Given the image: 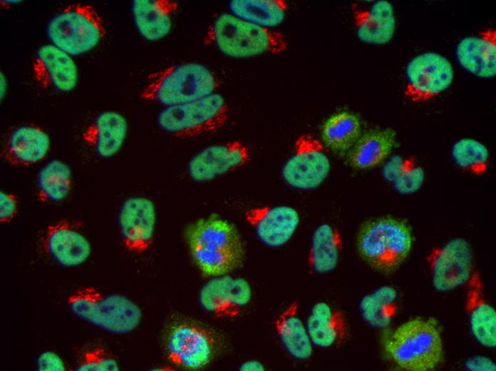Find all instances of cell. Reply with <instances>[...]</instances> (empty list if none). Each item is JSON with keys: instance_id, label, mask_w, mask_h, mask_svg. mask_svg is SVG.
<instances>
[{"instance_id": "6da1fadb", "label": "cell", "mask_w": 496, "mask_h": 371, "mask_svg": "<svg viewBox=\"0 0 496 371\" xmlns=\"http://www.w3.org/2000/svg\"><path fill=\"white\" fill-rule=\"evenodd\" d=\"M185 239L195 263L207 276L229 274L244 261L245 245L238 229L218 215L190 223Z\"/></svg>"}, {"instance_id": "7a4b0ae2", "label": "cell", "mask_w": 496, "mask_h": 371, "mask_svg": "<svg viewBox=\"0 0 496 371\" xmlns=\"http://www.w3.org/2000/svg\"><path fill=\"white\" fill-rule=\"evenodd\" d=\"M203 43L234 59L277 55L288 49L286 39L281 32L256 25L230 13L219 14L208 26Z\"/></svg>"}, {"instance_id": "3957f363", "label": "cell", "mask_w": 496, "mask_h": 371, "mask_svg": "<svg viewBox=\"0 0 496 371\" xmlns=\"http://www.w3.org/2000/svg\"><path fill=\"white\" fill-rule=\"evenodd\" d=\"M413 237L409 225L393 217H379L363 223L356 236L361 258L373 270L389 274L405 260Z\"/></svg>"}, {"instance_id": "277c9868", "label": "cell", "mask_w": 496, "mask_h": 371, "mask_svg": "<svg viewBox=\"0 0 496 371\" xmlns=\"http://www.w3.org/2000/svg\"><path fill=\"white\" fill-rule=\"evenodd\" d=\"M219 81L197 62L172 65L150 74L140 93L146 101L166 107L187 103L216 92Z\"/></svg>"}, {"instance_id": "5b68a950", "label": "cell", "mask_w": 496, "mask_h": 371, "mask_svg": "<svg viewBox=\"0 0 496 371\" xmlns=\"http://www.w3.org/2000/svg\"><path fill=\"white\" fill-rule=\"evenodd\" d=\"M383 350L399 367L409 371H429L440 362L443 345L433 322L414 318L398 326L384 340Z\"/></svg>"}, {"instance_id": "8992f818", "label": "cell", "mask_w": 496, "mask_h": 371, "mask_svg": "<svg viewBox=\"0 0 496 371\" xmlns=\"http://www.w3.org/2000/svg\"><path fill=\"white\" fill-rule=\"evenodd\" d=\"M71 313L78 318L116 335L135 330L140 324V308L128 298L114 293H105L91 286L73 291L67 299Z\"/></svg>"}, {"instance_id": "52a82bcc", "label": "cell", "mask_w": 496, "mask_h": 371, "mask_svg": "<svg viewBox=\"0 0 496 371\" xmlns=\"http://www.w3.org/2000/svg\"><path fill=\"white\" fill-rule=\"evenodd\" d=\"M106 32L99 13L86 4L66 6L50 19L46 26L51 44L71 56L92 51L104 39Z\"/></svg>"}, {"instance_id": "ba28073f", "label": "cell", "mask_w": 496, "mask_h": 371, "mask_svg": "<svg viewBox=\"0 0 496 371\" xmlns=\"http://www.w3.org/2000/svg\"><path fill=\"white\" fill-rule=\"evenodd\" d=\"M229 111L224 98L215 92L200 98L164 108L156 122L164 132L181 138L215 133L228 121Z\"/></svg>"}, {"instance_id": "9c48e42d", "label": "cell", "mask_w": 496, "mask_h": 371, "mask_svg": "<svg viewBox=\"0 0 496 371\" xmlns=\"http://www.w3.org/2000/svg\"><path fill=\"white\" fill-rule=\"evenodd\" d=\"M219 345L216 333L190 321L172 324L165 337L167 359L188 370H200L209 365L218 352Z\"/></svg>"}, {"instance_id": "30bf717a", "label": "cell", "mask_w": 496, "mask_h": 371, "mask_svg": "<svg viewBox=\"0 0 496 371\" xmlns=\"http://www.w3.org/2000/svg\"><path fill=\"white\" fill-rule=\"evenodd\" d=\"M331 161L321 141L311 133H301L281 168V178L289 187L311 190L321 186L331 172Z\"/></svg>"}, {"instance_id": "8fae6325", "label": "cell", "mask_w": 496, "mask_h": 371, "mask_svg": "<svg viewBox=\"0 0 496 371\" xmlns=\"http://www.w3.org/2000/svg\"><path fill=\"white\" fill-rule=\"evenodd\" d=\"M405 76V98L412 102H424L439 96L450 86L454 80V68L444 56L425 52L408 62Z\"/></svg>"}, {"instance_id": "7c38bea8", "label": "cell", "mask_w": 496, "mask_h": 371, "mask_svg": "<svg viewBox=\"0 0 496 371\" xmlns=\"http://www.w3.org/2000/svg\"><path fill=\"white\" fill-rule=\"evenodd\" d=\"M427 260L433 287L440 292L450 291L467 283L475 270L472 247L462 238L433 249Z\"/></svg>"}, {"instance_id": "4fadbf2b", "label": "cell", "mask_w": 496, "mask_h": 371, "mask_svg": "<svg viewBox=\"0 0 496 371\" xmlns=\"http://www.w3.org/2000/svg\"><path fill=\"white\" fill-rule=\"evenodd\" d=\"M117 221L127 251L140 255L150 249L157 221L155 205L151 199L142 195L126 198L120 207Z\"/></svg>"}, {"instance_id": "5bb4252c", "label": "cell", "mask_w": 496, "mask_h": 371, "mask_svg": "<svg viewBox=\"0 0 496 371\" xmlns=\"http://www.w3.org/2000/svg\"><path fill=\"white\" fill-rule=\"evenodd\" d=\"M250 158L249 148L240 141L212 144L191 157L187 173L194 182L207 183L242 168Z\"/></svg>"}, {"instance_id": "9a60e30c", "label": "cell", "mask_w": 496, "mask_h": 371, "mask_svg": "<svg viewBox=\"0 0 496 371\" xmlns=\"http://www.w3.org/2000/svg\"><path fill=\"white\" fill-rule=\"evenodd\" d=\"M43 251L61 266L83 264L90 257L91 245L78 223L61 219L46 226L40 238Z\"/></svg>"}, {"instance_id": "2e32d148", "label": "cell", "mask_w": 496, "mask_h": 371, "mask_svg": "<svg viewBox=\"0 0 496 371\" xmlns=\"http://www.w3.org/2000/svg\"><path fill=\"white\" fill-rule=\"evenodd\" d=\"M245 222L264 245L278 248L293 238L301 221L299 211L289 205H258L244 213Z\"/></svg>"}, {"instance_id": "e0dca14e", "label": "cell", "mask_w": 496, "mask_h": 371, "mask_svg": "<svg viewBox=\"0 0 496 371\" xmlns=\"http://www.w3.org/2000/svg\"><path fill=\"white\" fill-rule=\"evenodd\" d=\"M252 297L251 285L245 278L227 274L207 281L200 290L199 301L207 312L228 319L239 315Z\"/></svg>"}, {"instance_id": "ac0fdd59", "label": "cell", "mask_w": 496, "mask_h": 371, "mask_svg": "<svg viewBox=\"0 0 496 371\" xmlns=\"http://www.w3.org/2000/svg\"><path fill=\"white\" fill-rule=\"evenodd\" d=\"M32 71L36 82L44 88L70 92L78 84V71L73 56L51 44L38 48Z\"/></svg>"}, {"instance_id": "d6986e66", "label": "cell", "mask_w": 496, "mask_h": 371, "mask_svg": "<svg viewBox=\"0 0 496 371\" xmlns=\"http://www.w3.org/2000/svg\"><path fill=\"white\" fill-rule=\"evenodd\" d=\"M50 149L51 139L44 129L24 125L15 128L6 136L1 157L11 166L26 168L43 160Z\"/></svg>"}, {"instance_id": "ffe728a7", "label": "cell", "mask_w": 496, "mask_h": 371, "mask_svg": "<svg viewBox=\"0 0 496 371\" xmlns=\"http://www.w3.org/2000/svg\"><path fill=\"white\" fill-rule=\"evenodd\" d=\"M356 34L358 39L368 44L384 45L393 39L396 20L392 4L386 0L368 5L351 4Z\"/></svg>"}, {"instance_id": "44dd1931", "label": "cell", "mask_w": 496, "mask_h": 371, "mask_svg": "<svg viewBox=\"0 0 496 371\" xmlns=\"http://www.w3.org/2000/svg\"><path fill=\"white\" fill-rule=\"evenodd\" d=\"M128 131L126 118L115 111L99 113L81 133L84 144L98 156L110 158L124 145Z\"/></svg>"}, {"instance_id": "7402d4cb", "label": "cell", "mask_w": 496, "mask_h": 371, "mask_svg": "<svg viewBox=\"0 0 496 371\" xmlns=\"http://www.w3.org/2000/svg\"><path fill=\"white\" fill-rule=\"evenodd\" d=\"M460 65L471 74L492 78L496 74V31L487 29L476 36L462 39L456 47Z\"/></svg>"}, {"instance_id": "603a6c76", "label": "cell", "mask_w": 496, "mask_h": 371, "mask_svg": "<svg viewBox=\"0 0 496 371\" xmlns=\"http://www.w3.org/2000/svg\"><path fill=\"white\" fill-rule=\"evenodd\" d=\"M467 283L466 310L471 332L486 347L496 346V312L486 300L479 272L475 269Z\"/></svg>"}, {"instance_id": "cb8c5ba5", "label": "cell", "mask_w": 496, "mask_h": 371, "mask_svg": "<svg viewBox=\"0 0 496 371\" xmlns=\"http://www.w3.org/2000/svg\"><path fill=\"white\" fill-rule=\"evenodd\" d=\"M305 323L313 345L320 348L339 345L348 334L346 315L324 301L312 305Z\"/></svg>"}, {"instance_id": "d4e9b609", "label": "cell", "mask_w": 496, "mask_h": 371, "mask_svg": "<svg viewBox=\"0 0 496 371\" xmlns=\"http://www.w3.org/2000/svg\"><path fill=\"white\" fill-rule=\"evenodd\" d=\"M179 5L172 0H135L132 15L140 35L149 41L162 39L170 32Z\"/></svg>"}, {"instance_id": "484cf974", "label": "cell", "mask_w": 496, "mask_h": 371, "mask_svg": "<svg viewBox=\"0 0 496 371\" xmlns=\"http://www.w3.org/2000/svg\"><path fill=\"white\" fill-rule=\"evenodd\" d=\"M299 308L298 300L289 303L277 316L274 329L286 352L296 360L305 361L312 356L314 345Z\"/></svg>"}, {"instance_id": "4316f807", "label": "cell", "mask_w": 496, "mask_h": 371, "mask_svg": "<svg viewBox=\"0 0 496 371\" xmlns=\"http://www.w3.org/2000/svg\"><path fill=\"white\" fill-rule=\"evenodd\" d=\"M396 143V132L392 128L366 132L348 151V163L359 170L374 168L388 159Z\"/></svg>"}, {"instance_id": "83f0119b", "label": "cell", "mask_w": 496, "mask_h": 371, "mask_svg": "<svg viewBox=\"0 0 496 371\" xmlns=\"http://www.w3.org/2000/svg\"><path fill=\"white\" fill-rule=\"evenodd\" d=\"M342 248L339 230L327 223L319 225L312 233L308 252L309 272L316 275L332 272L339 264Z\"/></svg>"}, {"instance_id": "f1b7e54d", "label": "cell", "mask_w": 496, "mask_h": 371, "mask_svg": "<svg viewBox=\"0 0 496 371\" xmlns=\"http://www.w3.org/2000/svg\"><path fill=\"white\" fill-rule=\"evenodd\" d=\"M70 166L59 160L46 163L36 176V196L42 203H59L69 195L72 188Z\"/></svg>"}, {"instance_id": "f546056e", "label": "cell", "mask_w": 496, "mask_h": 371, "mask_svg": "<svg viewBox=\"0 0 496 371\" xmlns=\"http://www.w3.org/2000/svg\"><path fill=\"white\" fill-rule=\"evenodd\" d=\"M362 134L359 118L349 111L331 115L324 123L321 141L324 146L336 152L348 151Z\"/></svg>"}, {"instance_id": "4dcf8cb0", "label": "cell", "mask_w": 496, "mask_h": 371, "mask_svg": "<svg viewBox=\"0 0 496 371\" xmlns=\"http://www.w3.org/2000/svg\"><path fill=\"white\" fill-rule=\"evenodd\" d=\"M229 13L256 25L273 29L285 19L289 5L284 0H233Z\"/></svg>"}, {"instance_id": "1f68e13d", "label": "cell", "mask_w": 496, "mask_h": 371, "mask_svg": "<svg viewBox=\"0 0 496 371\" xmlns=\"http://www.w3.org/2000/svg\"><path fill=\"white\" fill-rule=\"evenodd\" d=\"M383 178L402 195H410L420 189L425 182L423 168L412 157L396 155L388 158L381 171Z\"/></svg>"}, {"instance_id": "d6a6232c", "label": "cell", "mask_w": 496, "mask_h": 371, "mask_svg": "<svg viewBox=\"0 0 496 371\" xmlns=\"http://www.w3.org/2000/svg\"><path fill=\"white\" fill-rule=\"evenodd\" d=\"M397 299V291L388 285L381 286L364 295L359 303L363 319L373 327H388L396 313Z\"/></svg>"}, {"instance_id": "836d02e7", "label": "cell", "mask_w": 496, "mask_h": 371, "mask_svg": "<svg viewBox=\"0 0 496 371\" xmlns=\"http://www.w3.org/2000/svg\"><path fill=\"white\" fill-rule=\"evenodd\" d=\"M451 156L458 168L475 176H481L487 171L490 153L481 142L471 138L456 141L451 149Z\"/></svg>"}, {"instance_id": "e575fe53", "label": "cell", "mask_w": 496, "mask_h": 371, "mask_svg": "<svg viewBox=\"0 0 496 371\" xmlns=\"http://www.w3.org/2000/svg\"><path fill=\"white\" fill-rule=\"evenodd\" d=\"M75 368L78 371H118L120 367L109 351L95 345L83 352Z\"/></svg>"}, {"instance_id": "d590c367", "label": "cell", "mask_w": 496, "mask_h": 371, "mask_svg": "<svg viewBox=\"0 0 496 371\" xmlns=\"http://www.w3.org/2000/svg\"><path fill=\"white\" fill-rule=\"evenodd\" d=\"M19 210L17 196L10 192L0 191V222L10 223L16 216Z\"/></svg>"}, {"instance_id": "8d00e7d4", "label": "cell", "mask_w": 496, "mask_h": 371, "mask_svg": "<svg viewBox=\"0 0 496 371\" xmlns=\"http://www.w3.org/2000/svg\"><path fill=\"white\" fill-rule=\"evenodd\" d=\"M36 368L38 371H65L66 365L57 353L53 351H45L36 359Z\"/></svg>"}, {"instance_id": "74e56055", "label": "cell", "mask_w": 496, "mask_h": 371, "mask_svg": "<svg viewBox=\"0 0 496 371\" xmlns=\"http://www.w3.org/2000/svg\"><path fill=\"white\" fill-rule=\"evenodd\" d=\"M465 367L470 370L495 371L496 370L495 364L484 356L470 357L465 362Z\"/></svg>"}, {"instance_id": "f35d334b", "label": "cell", "mask_w": 496, "mask_h": 371, "mask_svg": "<svg viewBox=\"0 0 496 371\" xmlns=\"http://www.w3.org/2000/svg\"><path fill=\"white\" fill-rule=\"evenodd\" d=\"M264 364L257 360H249L243 362L238 367L240 371H264Z\"/></svg>"}, {"instance_id": "ab89813d", "label": "cell", "mask_w": 496, "mask_h": 371, "mask_svg": "<svg viewBox=\"0 0 496 371\" xmlns=\"http://www.w3.org/2000/svg\"><path fill=\"white\" fill-rule=\"evenodd\" d=\"M0 75V96L1 100L2 101L7 91V81L6 76L2 72H1Z\"/></svg>"}]
</instances>
